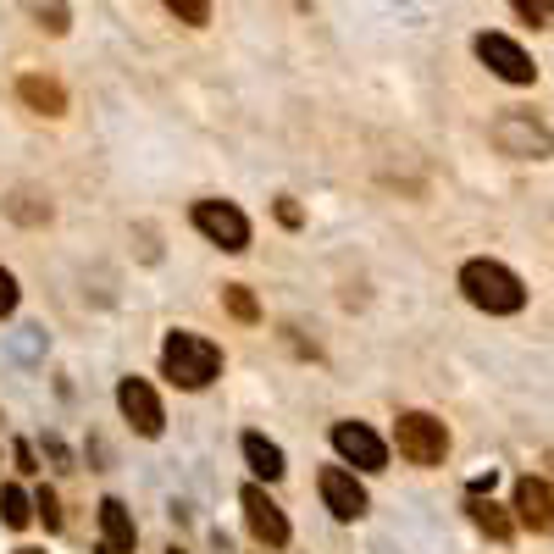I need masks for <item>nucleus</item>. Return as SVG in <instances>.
Instances as JSON below:
<instances>
[{
    "label": "nucleus",
    "instance_id": "obj_11",
    "mask_svg": "<svg viewBox=\"0 0 554 554\" xmlns=\"http://www.w3.org/2000/svg\"><path fill=\"white\" fill-rule=\"evenodd\" d=\"M516 521L532 532H554V488L543 477H521L516 482Z\"/></svg>",
    "mask_w": 554,
    "mask_h": 554
},
{
    "label": "nucleus",
    "instance_id": "obj_2",
    "mask_svg": "<svg viewBox=\"0 0 554 554\" xmlns=\"http://www.w3.org/2000/svg\"><path fill=\"white\" fill-rule=\"evenodd\" d=\"M161 372H167L178 388L200 394V388L217 383L222 350L211 344V338H200V333H189V327H178V333H167V344H161Z\"/></svg>",
    "mask_w": 554,
    "mask_h": 554
},
{
    "label": "nucleus",
    "instance_id": "obj_3",
    "mask_svg": "<svg viewBox=\"0 0 554 554\" xmlns=\"http://www.w3.org/2000/svg\"><path fill=\"white\" fill-rule=\"evenodd\" d=\"M394 444L399 455L410 460V466H444L449 455V427L438 422V416H427V410H399V422H394Z\"/></svg>",
    "mask_w": 554,
    "mask_h": 554
},
{
    "label": "nucleus",
    "instance_id": "obj_12",
    "mask_svg": "<svg viewBox=\"0 0 554 554\" xmlns=\"http://www.w3.org/2000/svg\"><path fill=\"white\" fill-rule=\"evenodd\" d=\"M139 527H133V510L122 499H100V554H133Z\"/></svg>",
    "mask_w": 554,
    "mask_h": 554
},
{
    "label": "nucleus",
    "instance_id": "obj_27",
    "mask_svg": "<svg viewBox=\"0 0 554 554\" xmlns=\"http://www.w3.org/2000/svg\"><path fill=\"white\" fill-rule=\"evenodd\" d=\"M172 554H178V549H172Z\"/></svg>",
    "mask_w": 554,
    "mask_h": 554
},
{
    "label": "nucleus",
    "instance_id": "obj_15",
    "mask_svg": "<svg viewBox=\"0 0 554 554\" xmlns=\"http://www.w3.org/2000/svg\"><path fill=\"white\" fill-rule=\"evenodd\" d=\"M23 12H28V23L45 28V34H67V28H73L67 0H23Z\"/></svg>",
    "mask_w": 554,
    "mask_h": 554
},
{
    "label": "nucleus",
    "instance_id": "obj_7",
    "mask_svg": "<svg viewBox=\"0 0 554 554\" xmlns=\"http://www.w3.org/2000/svg\"><path fill=\"white\" fill-rule=\"evenodd\" d=\"M117 405L122 416H128V427L139 438H161V427H167V410H161L156 388L145 383V377H122L117 383Z\"/></svg>",
    "mask_w": 554,
    "mask_h": 554
},
{
    "label": "nucleus",
    "instance_id": "obj_4",
    "mask_svg": "<svg viewBox=\"0 0 554 554\" xmlns=\"http://www.w3.org/2000/svg\"><path fill=\"white\" fill-rule=\"evenodd\" d=\"M488 139L499 145V156H516V161H549L554 156L549 122H538L532 111H505V117H494Z\"/></svg>",
    "mask_w": 554,
    "mask_h": 554
},
{
    "label": "nucleus",
    "instance_id": "obj_23",
    "mask_svg": "<svg viewBox=\"0 0 554 554\" xmlns=\"http://www.w3.org/2000/svg\"><path fill=\"white\" fill-rule=\"evenodd\" d=\"M34 510H39V516H45V527H61V505H56V494H50V488H39Z\"/></svg>",
    "mask_w": 554,
    "mask_h": 554
},
{
    "label": "nucleus",
    "instance_id": "obj_22",
    "mask_svg": "<svg viewBox=\"0 0 554 554\" xmlns=\"http://www.w3.org/2000/svg\"><path fill=\"white\" fill-rule=\"evenodd\" d=\"M17 300H23V294H17V277L6 272V266H0V316H12V311H17Z\"/></svg>",
    "mask_w": 554,
    "mask_h": 554
},
{
    "label": "nucleus",
    "instance_id": "obj_25",
    "mask_svg": "<svg viewBox=\"0 0 554 554\" xmlns=\"http://www.w3.org/2000/svg\"><path fill=\"white\" fill-rule=\"evenodd\" d=\"M12 455H17V471H39V466H34V449H28V444H17Z\"/></svg>",
    "mask_w": 554,
    "mask_h": 554
},
{
    "label": "nucleus",
    "instance_id": "obj_20",
    "mask_svg": "<svg viewBox=\"0 0 554 554\" xmlns=\"http://www.w3.org/2000/svg\"><path fill=\"white\" fill-rule=\"evenodd\" d=\"M510 12L532 28H554V0H510Z\"/></svg>",
    "mask_w": 554,
    "mask_h": 554
},
{
    "label": "nucleus",
    "instance_id": "obj_24",
    "mask_svg": "<svg viewBox=\"0 0 554 554\" xmlns=\"http://www.w3.org/2000/svg\"><path fill=\"white\" fill-rule=\"evenodd\" d=\"M277 222H283V228H300V222H305V217H300V205H294L289 194L277 200Z\"/></svg>",
    "mask_w": 554,
    "mask_h": 554
},
{
    "label": "nucleus",
    "instance_id": "obj_9",
    "mask_svg": "<svg viewBox=\"0 0 554 554\" xmlns=\"http://www.w3.org/2000/svg\"><path fill=\"white\" fill-rule=\"evenodd\" d=\"M333 449H338V460L355 466V471H383L388 466V444L366 422H338L333 427Z\"/></svg>",
    "mask_w": 554,
    "mask_h": 554
},
{
    "label": "nucleus",
    "instance_id": "obj_6",
    "mask_svg": "<svg viewBox=\"0 0 554 554\" xmlns=\"http://www.w3.org/2000/svg\"><path fill=\"white\" fill-rule=\"evenodd\" d=\"M471 50H477V61L488 67V73L505 78V84H516V89L538 78V61H532L510 34H477V39H471Z\"/></svg>",
    "mask_w": 554,
    "mask_h": 554
},
{
    "label": "nucleus",
    "instance_id": "obj_17",
    "mask_svg": "<svg viewBox=\"0 0 554 554\" xmlns=\"http://www.w3.org/2000/svg\"><path fill=\"white\" fill-rule=\"evenodd\" d=\"M0 521H6L12 532H23L28 521H34V505H28V494L17 488V482H6V488H0Z\"/></svg>",
    "mask_w": 554,
    "mask_h": 554
},
{
    "label": "nucleus",
    "instance_id": "obj_5",
    "mask_svg": "<svg viewBox=\"0 0 554 554\" xmlns=\"http://www.w3.org/2000/svg\"><path fill=\"white\" fill-rule=\"evenodd\" d=\"M194 228L217 244V250H228V255L250 250V217H244L233 200H200V205H194Z\"/></svg>",
    "mask_w": 554,
    "mask_h": 554
},
{
    "label": "nucleus",
    "instance_id": "obj_18",
    "mask_svg": "<svg viewBox=\"0 0 554 554\" xmlns=\"http://www.w3.org/2000/svg\"><path fill=\"white\" fill-rule=\"evenodd\" d=\"M222 305H228L239 322H261V305H255V294L244 289V283H228V289H222Z\"/></svg>",
    "mask_w": 554,
    "mask_h": 554
},
{
    "label": "nucleus",
    "instance_id": "obj_1",
    "mask_svg": "<svg viewBox=\"0 0 554 554\" xmlns=\"http://www.w3.org/2000/svg\"><path fill=\"white\" fill-rule=\"evenodd\" d=\"M460 294L488 316H516L521 305H527V283H521L505 261H488V255L460 266Z\"/></svg>",
    "mask_w": 554,
    "mask_h": 554
},
{
    "label": "nucleus",
    "instance_id": "obj_19",
    "mask_svg": "<svg viewBox=\"0 0 554 554\" xmlns=\"http://www.w3.org/2000/svg\"><path fill=\"white\" fill-rule=\"evenodd\" d=\"M178 23H189V28H205L211 23V0H161Z\"/></svg>",
    "mask_w": 554,
    "mask_h": 554
},
{
    "label": "nucleus",
    "instance_id": "obj_16",
    "mask_svg": "<svg viewBox=\"0 0 554 554\" xmlns=\"http://www.w3.org/2000/svg\"><path fill=\"white\" fill-rule=\"evenodd\" d=\"M471 521H477V527L488 532L494 543H510V538H516V521H510L505 510L494 505V499H471Z\"/></svg>",
    "mask_w": 554,
    "mask_h": 554
},
{
    "label": "nucleus",
    "instance_id": "obj_14",
    "mask_svg": "<svg viewBox=\"0 0 554 554\" xmlns=\"http://www.w3.org/2000/svg\"><path fill=\"white\" fill-rule=\"evenodd\" d=\"M239 449H244V460H250V471H255L261 482H277L283 471H289L283 449H277L272 438H261V433H244V438H239Z\"/></svg>",
    "mask_w": 554,
    "mask_h": 554
},
{
    "label": "nucleus",
    "instance_id": "obj_10",
    "mask_svg": "<svg viewBox=\"0 0 554 554\" xmlns=\"http://www.w3.org/2000/svg\"><path fill=\"white\" fill-rule=\"evenodd\" d=\"M239 505H244V521H250V532L266 543V549H283V543H289V516H283V505L266 494L261 482H250V488H244Z\"/></svg>",
    "mask_w": 554,
    "mask_h": 554
},
{
    "label": "nucleus",
    "instance_id": "obj_26",
    "mask_svg": "<svg viewBox=\"0 0 554 554\" xmlns=\"http://www.w3.org/2000/svg\"><path fill=\"white\" fill-rule=\"evenodd\" d=\"M23 554H34V549H23Z\"/></svg>",
    "mask_w": 554,
    "mask_h": 554
},
{
    "label": "nucleus",
    "instance_id": "obj_21",
    "mask_svg": "<svg viewBox=\"0 0 554 554\" xmlns=\"http://www.w3.org/2000/svg\"><path fill=\"white\" fill-rule=\"evenodd\" d=\"M34 200V194H12V200H6V211H12L17 222H50V200L45 205H28Z\"/></svg>",
    "mask_w": 554,
    "mask_h": 554
},
{
    "label": "nucleus",
    "instance_id": "obj_13",
    "mask_svg": "<svg viewBox=\"0 0 554 554\" xmlns=\"http://www.w3.org/2000/svg\"><path fill=\"white\" fill-rule=\"evenodd\" d=\"M17 100H23L28 111H39V117H67V89H61L56 78L23 73L17 78Z\"/></svg>",
    "mask_w": 554,
    "mask_h": 554
},
{
    "label": "nucleus",
    "instance_id": "obj_8",
    "mask_svg": "<svg viewBox=\"0 0 554 554\" xmlns=\"http://www.w3.org/2000/svg\"><path fill=\"white\" fill-rule=\"evenodd\" d=\"M316 494H322V505L333 510L338 521H361L366 505H372L350 466H322V477H316Z\"/></svg>",
    "mask_w": 554,
    "mask_h": 554
}]
</instances>
